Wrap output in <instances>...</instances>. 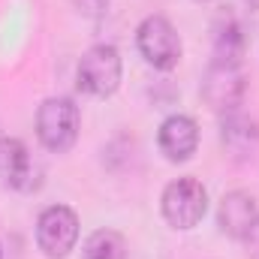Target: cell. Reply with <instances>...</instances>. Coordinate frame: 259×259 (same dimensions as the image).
Masks as SVG:
<instances>
[{"mask_svg":"<svg viewBox=\"0 0 259 259\" xmlns=\"http://www.w3.org/2000/svg\"><path fill=\"white\" fill-rule=\"evenodd\" d=\"M256 199L244 190H232V193L223 196L220 202V229L229 235V238H244L250 232V226L256 223Z\"/></svg>","mask_w":259,"mask_h":259,"instance_id":"8","label":"cell"},{"mask_svg":"<svg viewBox=\"0 0 259 259\" xmlns=\"http://www.w3.org/2000/svg\"><path fill=\"white\" fill-rule=\"evenodd\" d=\"M136 42H139V52L142 58L157 69H172L181 58V39L175 33V27L163 18V15H151L139 24V33H136Z\"/></svg>","mask_w":259,"mask_h":259,"instance_id":"4","label":"cell"},{"mask_svg":"<svg viewBox=\"0 0 259 259\" xmlns=\"http://www.w3.org/2000/svg\"><path fill=\"white\" fill-rule=\"evenodd\" d=\"M208 193L196 178H178L163 190V217L175 229H193L205 217Z\"/></svg>","mask_w":259,"mask_h":259,"instance_id":"3","label":"cell"},{"mask_svg":"<svg viewBox=\"0 0 259 259\" xmlns=\"http://www.w3.org/2000/svg\"><path fill=\"white\" fill-rule=\"evenodd\" d=\"M36 136L49 151H66L72 148L78 136V109L66 97H52L36 112Z\"/></svg>","mask_w":259,"mask_h":259,"instance_id":"1","label":"cell"},{"mask_svg":"<svg viewBox=\"0 0 259 259\" xmlns=\"http://www.w3.org/2000/svg\"><path fill=\"white\" fill-rule=\"evenodd\" d=\"M244 244H247V256L259 259V217H256V223L250 226V232L244 235Z\"/></svg>","mask_w":259,"mask_h":259,"instance_id":"14","label":"cell"},{"mask_svg":"<svg viewBox=\"0 0 259 259\" xmlns=\"http://www.w3.org/2000/svg\"><path fill=\"white\" fill-rule=\"evenodd\" d=\"M244 88L247 84H244L241 64H223V61H211L202 81V94L208 106L217 112H235L244 100Z\"/></svg>","mask_w":259,"mask_h":259,"instance_id":"6","label":"cell"},{"mask_svg":"<svg viewBox=\"0 0 259 259\" xmlns=\"http://www.w3.org/2000/svg\"><path fill=\"white\" fill-rule=\"evenodd\" d=\"M121 84V55L115 46H94L78 64V88L91 97H109Z\"/></svg>","mask_w":259,"mask_h":259,"instance_id":"2","label":"cell"},{"mask_svg":"<svg viewBox=\"0 0 259 259\" xmlns=\"http://www.w3.org/2000/svg\"><path fill=\"white\" fill-rule=\"evenodd\" d=\"M157 142H160V151L166 154V160L184 163V160L193 157L196 145H199V127L187 115H172V118L163 121Z\"/></svg>","mask_w":259,"mask_h":259,"instance_id":"7","label":"cell"},{"mask_svg":"<svg viewBox=\"0 0 259 259\" xmlns=\"http://www.w3.org/2000/svg\"><path fill=\"white\" fill-rule=\"evenodd\" d=\"M33 163L18 139H0V184L12 190H30Z\"/></svg>","mask_w":259,"mask_h":259,"instance_id":"9","label":"cell"},{"mask_svg":"<svg viewBox=\"0 0 259 259\" xmlns=\"http://www.w3.org/2000/svg\"><path fill=\"white\" fill-rule=\"evenodd\" d=\"M244 27L238 21V15L232 9H223L214 21V61H223V64H241V55H244Z\"/></svg>","mask_w":259,"mask_h":259,"instance_id":"10","label":"cell"},{"mask_svg":"<svg viewBox=\"0 0 259 259\" xmlns=\"http://www.w3.org/2000/svg\"><path fill=\"white\" fill-rule=\"evenodd\" d=\"M72 3H75V9L81 15H91V18H100L109 9V0H72Z\"/></svg>","mask_w":259,"mask_h":259,"instance_id":"13","label":"cell"},{"mask_svg":"<svg viewBox=\"0 0 259 259\" xmlns=\"http://www.w3.org/2000/svg\"><path fill=\"white\" fill-rule=\"evenodd\" d=\"M36 241H39V250L52 259L66 256L75 241H78V217L72 208L66 205H52L39 214V223H36Z\"/></svg>","mask_w":259,"mask_h":259,"instance_id":"5","label":"cell"},{"mask_svg":"<svg viewBox=\"0 0 259 259\" xmlns=\"http://www.w3.org/2000/svg\"><path fill=\"white\" fill-rule=\"evenodd\" d=\"M259 142V127L244 118V115H235L229 112V118L223 121V145L235 154V157H247Z\"/></svg>","mask_w":259,"mask_h":259,"instance_id":"11","label":"cell"},{"mask_svg":"<svg viewBox=\"0 0 259 259\" xmlns=\"http://www.w3.org/2000/svg\"><path fill=\"white\" fill-rule=\"evenodd\" d=\"M81 259H130L127 241H124L115 229H97V232L84 241Z\"/></svg>","mask_w":259,"mask_h":259,"instance_id":"12","label":"cell"},{"mask_svg":"<svg viewBox=\"0 0 259 259\" xmlns=\"http://www.w3.org/2000/svg\"><path fill=\"white\" fill-rule=\"evenodd\" d=\"M247 3H250V6H253V9H259V0H247Z\"/></svg>","mask_w":259,"mask_h":259,"instance_id":"15","label":"cell"}]
</instances>
